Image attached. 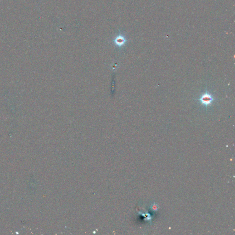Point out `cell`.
<instances>
[{
	"mask_svg": "<svg viewBox=\"0 0 235 235\" xmlns=\"http://www.w3.org/2000/svg\"><path fill=\"white\" fill-rule=\"evenodd\" d=\"M126 37L123 34H119L114 39V43L119 46H121L126 42Z\"/></svg>",
	"mask_w": 235,
	"mask_h": 235,
	"instance_id": "2",
	"label": "cell"
},
{
	"mask_svg": "<svg viewBox=\"0 0 235 235\" xmlns=\"http://www.w3.org/2000/svg\"><path fill=\"white\" fill-rule=\"evenodd\" d=\"M214 99L212 96V95L208 92H206L202 95L201 97L199 99L200 102L203 105L207 107L208 105L211 104Z\"/></svg>",
	"mask_w": 235,
	"mask_h": 235,
	"instance_id": "1",
	"label": "cell"
},
{
	"mask_svg": "<svg viewBox=\"0 0 235 235\" xmlns=\"http://www.w3.org/2000/svg\"><path fill=\"white\" fill-rule=\"evenodd\" d=\"M157 208H158V207H157V205H153L152 206V208H151V209H152L153 210H154V211L157 210Z\"/></svg>",
	"mask_w": 235,
	"mask_h": 235,
	"instance_id": "3",
	"label": "cell"
}]
</instances>
